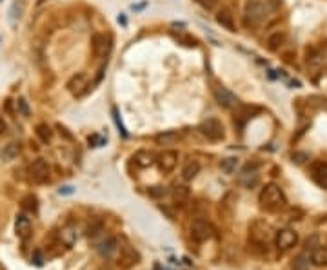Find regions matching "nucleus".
<instances>
[{
  "mask_svg": "<svg viewBox=\"0 0 327 270\" xmlns=\"http://www.w3.org/2000/svg\"><path fill=\"white\" fill-rule=\"evenodd\" d=\"M198 172H200V163L198 161H189V163H186V167L182 169V178L186 179V182H193V179L198 176Z\"/></svg>",
  "mask_w": 327,
  "mask_h": 270,
  "instance_id": "nucleus-21",
  "label": "nucleus"
},
{
  "mask_svg": "<svg viewBox=\"0 0 327 270\" xmlns=\"http://www.w3.org/2000/svg\"><path fill=\"white\" fill-rule=\"evenodd\" d=\"M49 172H51V169H49L48 161L42 160V158H37V160L29 165L31 179H33V182H37V183H46V182H48Z\"/></svg>",
  "mask_w": 327,
  "mask_h": 270,
  "instance_id": "nucleus-9",
  "label": "nucleus"
},
{
  "mask_svg": "<svg viewBox=\"0 0 327 270\" xmlns=\"http://www.w3.org/2000/svg\"><path fill=\"white\" fill-rule=\"evenodd\" d=\"M164 192L166 191H164L162 187H158V191H155V187H153L151 191H149V194H151V196H160V194H164Z\"/></svg>",
  "mask_w": 327,
  "mask_h": 270,
  "instance_id": "nucleus-35",
  "label": "nucleus"
},
{
  "mask_svg": "<svg viewBox=\"0 0 327 270\" xmlns=\"http://www.w3.org/2000/svg\"><path fill=\"white\" fill-rule=\"evenodd\" d=\"M135 163L140 167H149L153 163V154L149 151H138L135 154Z\"/></svg>",
  "mask_w": 327,
  "mask_h": 270,
  "instance_id": "nucleus-27",
  "label": "nucleus"
},
{
  "mask_svg": "<svg viewBox=\"0 0 327 270\" xmlns=\"http://www.w3.org/2000/svg\"><path fill=\"white\" fill-rule=\"evenodd\" d=\"M313 178L320 187L327 189V163H314L313 165Z\"/></svg>",
  "mask_w": 327,
  "mask_h": 270,
  "instance_id": "nucleus-17",
  "label": "nucleus"
},
{
  "mask_svg": "<svg viewBox=\"0 0 327 270\" xmlns=\"http://www.w3.org/2000/svg\"><path fill=\"white\" fill-rule=\"evenodd\" d=\"M22 209L27 210V212H37L39 210V200L33 194H27V196L22 198Z\"/></svg>",
  "mask_w": 327,
  "mask_h": 270,
  "instance_id": "nucleus-26",
  "label": "nucleus"
},
{
  "mask_svg": "<svg viewBox=\"0 0 327 270\" xmlns=\"http://www.w3.org/2000/svg\"><path fill=\"white\" fill-rule=\"evenodd\" d=\"M258 203L267 212H278L287 205V198L276 183H267L258 196Z\"/></svg>",
  "mask_w": 327,
  "mask_h": 270,
  "instance_id": "nucleus-2",
  "label": "nucleus"
},
{
  "mask_svg": "<svg viewBox=\"0 0 327 270\" xmlns=\"http://www.w3.org/2000/svg\"><path fill=\"white\" fill-rule=\"evenodd\" d=\"M35 132H37V136L40 138V142H44V144L51 142L53 131H51V127H49L48 123H39V125H37V129H35Z\"/></svg>",
  "mask_w": 327,
  "mask_h": 270,
  "instance_id": "nucleus-24",
  "label": "nucleus"
},
{
  "mask_svg": "<svg viewBox=\"0 0 327 270\" xmlns=\"http://www.w3.org/2000/svg\"><path fill=\"white\" fill-rule=\"evenodd\" d=\"M20 144L18 142H9L8 145H6L4 149H2V153H0V158L4 161H11V160H15V158L20 154Z\"/></svg>",
  "mask_w": 327,
  "mask_h": 270,
  "instance_id": "nucleus-18",
  "label": "nucleus"
},
{
  "mask_svg": "<svg viewBox=\"0 0 327 270\" xmlns=\"http://www.w3.org/2000/svg\"><path fill=\"white\" fill-rule=\"evenodd\" d=\"M22 2H13L11 4V8H9V22H11V26H15V24L20 20L22 17Z\"/></svg>",
  "mask_w": 327,
  "mask_h": 270,
  "instance_id": "nucleus-28",
  "label": "nucleus"
},
{
  "mask_svg": "<svg viewBox=\"0 0 327 270\" xmlns=\"http://www.w3.org/2000/svg\"><path fill=\"white\" fill-rule=\"evenodd\" d=\"M238 167V158H226V160L220 161V169L226 172V174H233Z\"/></svg>",
  "mask_w": 327,
  "mask_h": 270,
  "instance_id": "nucleus-29",
  "label": "nucleus"
},
{
  "mask_svg": "<svg viewBox=\"0 0 327 270\" xmlns=\"http://www.w3.org/2000/svg\"><path fill=\"white\" fill-rule=\"evenodd\" d=\"M8 131V123H6V120L2 116H0V136L4 134V132Z\"/></svg>",
  "mask_w": 327,
  "mask_h": 270,
  "instance_id": "nucleus-34",
  "label": "nucleus"
},
{
  "mask_svg": "<svg viewBox=\"0 0 327 270\" xmlns=\"http://www.w3.org/2000/svg\"><path fill=\"white\" fill-rule=\"evenodd\" d=\"M140 254L135 247H131L129 243H118L117 248V266L120 270H131L140 263Z\"/></svg>",
  "mask_w": 327,
  "mask_h": 270,
  "instance_id": "nucleus-3",
  "label": "nucleus"
},
{
  "mask_svg": "<svg viewBox=\"0 0 327 270\" xmlns=\"http://www.w3.org/2000/svg\"><path fill=\"white\" fill-rule=\"evenodd\" d=\"M17 109H18V113H20L22 116H29V113H31L26 98H18V100H17Z\"/></svg>",
  "mask_w": 327,
  "mask_h": 270,
  "instance_id": "nucleus-30",
  "label": "nucleus"
},
{
  "mask_svg": "<svg viewBox=\"0 0 327 270\" xmlns=\"http://www.w3.org/2000/svg\"><path fill=\"white\" fill-rule=\"evenodd\" d=\"M198 131H200L202 136H205V138L209 140V142H220L224 138V125L216 118H207V120H204L200 123V127H198Z\"/></svg>",
  "mask_w": 327,
  "mask_h": 270,
  "instance_id": "nucleus-6",
  "label": "nucleus"
},
{
  "mask_svg": "<svg viewBox=\"0 0 327 270\" xmlns=\"http://www.w3.org/2000/svg\"><path fill=\"white\" fill-rule=\"evenodd\" d=\"M283 42H285V35L278 31V33H273V35L267 36L266 46H267V49H269V51H278V48L283 44Z\"/></svg>",
  "mask_w": 327,
  "mask_h": 270,
  "instance_id": "nucleus-22",
  "label": "nucleus"
},
{
  "mask_svg": "<svg viewBox=\"0 0 327 270\" xmlns=\"http://www.w3.org/2000/svg\"><path fill=\"white\" fill-rule=\"evenodd\" d=\"M60 194H71L73 192V187H69V185H65V187H60Z\"/></svg>",
  "mask_w": 327,
  "mask_h": 270,
  "instance_id": "nucleus-36",
  "label": "nucleus"
},
{
  "mask_svg": "<svg viewBox=\"0 0 327 270\" xmlns=\"http://www.w3.org/2000/svg\"><path fill=\"white\" fill-rule=\"evenodd\" d=\"M117 248H118V240L113 238V236H107L104 241H100V243L96 245V250H98V254L102 257H111L117 252Z\"/></svg>",
  "mask_w": 327,
  "mask_h": 270,
  "instance_id": "nucleus-13",
  "label": "nucleus"
},
{
  "mask_svg": "<svg viewBox=\"0 0 327 270\" xmlns=\"http://www.w3.org/2000/svg\"><path fill=\"white\" fill-rule=\"evenodd\" d=\"M100 232H104V223H102V219H91V223L86 229V236L87 238H95Z\"/></svg>",
  "mask_w": 327,
  "mask_h": 270,
  "instance_id": "nucleus-25",
  "label": "nucleus"
},
{
  "mask_svg": "<svg viewBox=\"0 0 327 270\" xmlns=\"http://www.w3.org/2000/svg\"><path fill=\"white\" fill-rule=\"evenodd\" d=\"M189 196H191V192H189V187H186V185H176L173 189V201L176 205H186L189 201Z\"/></svg>",
  "mask_w": 327,
  "mask_h": 270,
  "instance_id": "nucleus-20",
  "label": "nucleus"
},
{
  "mask_svg": "<svg viewBox=\"0 0 327 270\" xmlns=\"http://www.w3.org/2000/svg\"><path fill=\"white\" fill-rule=\"evenodd\" d=\"M113 118H115V123H117V127H118V129H120V132H122V136H127L126 127H124L122 120H120V114H118V111H117V109H113Z\"/></svg>",
  "mask_w": 327,
  "mask_h": 270,
  "instance_id": "nucleus-31",
  "label": "nucleus"
},
{
  "mask_svg": "<svg viewBox=\"0 0 327 270\" xmlns=\"http://www.w3.org/2000/svg\"><path fill=\"white\" fill-rule=\"evenodd\" d=\"M249 240L253 241L255 245H260V247H267L271 241H275V232L267 223L257 221L253 223V227L249 229Z\"/></svg>",
  "mask_w": 327,
  "mask_h": 270,
  "instance_id": "nucleus-4",
  "label": "nucleus"
},
{
  "mask_svg": "<svg viewBox=\"0 0 327 270\" xmlns=\"http://www.w3.org/2000/svg\"><path fill=\"white\" fill-rule=\"evenodd\" d=\"M91 46H93V55H95V57H102L105 53V36L93 35Z\"/></svg>",
  "mask_w": 327,
  "mask_h": 270,
  "instance_id": "nucleus-23",
  "label": "nucleus"
},
{
  "mask_svg": "<svg viewBox=\"0 0 327 270\" xmlns=\"http://www.w3.org/2000/svg\"><path fill=\"white\" fill-rule=\"evenodd\" d=\"M6 111H8V113H11V114H13V107H11V100H8V102H6Z\"/></svg>",
  "mask_w": 327,
  "mask_h": 270,
  "instance_id": "nucleus-37",
  "label": "nucleus"
},
{
  "mask_svg": "<svg viewBox=\"0 0 327 270\" xmlns=\"http://www.w3.org/2000/svg\"><path fill=\"white\" fill-rule=\"evenodd\" d=\"M15 231H17V236L20 240H27L31 236L33 227H31V219L27 218L26 214H18L17 216V219H15Z\"/></svg>",
  "mask_w": 327,
  "mask_h": 270,
  "instance_id": "nucleus-12",
  "label": "nucleus"
},
{
  "mask_svg": "<svg viewBox=\"0 0 327 270\" xmlns=\"http://www.w3.org/2000/svg\"><path fill=\"white\" fill-rule=\"evenodd\" d=\"M216 22L227 31H236L235 29V18H233L229 9H220L216 13Z\"/></svg>",
  "mask_w": 327,
  "mask_h": 270,
  "instance_id": "nucleus-16",
  "label": "nucleus"
},
{
  "mask_svg": "<svg viewBox=\"0 0 327 270\" xmlns=\"http://www.w3.org/2000/svg\"><path fill=\"white\" fill-rule=\"evenodd\" d=\"M196 2H198L204 9H213L214 6L218 4V0H196Z\"/></svg>",
  "mask_w": 327,
  "mask_h": 270,
  "instance_id": "nucleus-32",
  "label": "nucleus"
},
{
  "mask_svg": "<svg viewBox=\"0 0 327 270\" xmlns=\"http://www.w3.org/2000/svg\"><path fill=\"white\" fill-rule=\"evenodd\" d=\"M191 238L196 241V243H204V241H207V240H211L214 236V227L211 225L207 219H202V218H198V219H195V221L191 223Z\"/></svg>",
  "mask_w": 327,
  "mask_h": 270,
  "instance_id": "nucleus-5",
  "label": "nucleus"
},
{
  "mask_svg": "<svg viewBox=\"0 0 327 270\" xmlns=\"http://www.w3.org/2000/svg\"><path fill=\"white\" fill-rule=\"evenodd\" d=\"M77 240H79V232H77V229H73V227L67 225L60 231V241L65 245V247H73Z\"/></svg>",
  "mask_w": 327,
  "mask_h": 270,
  "instance_id": "nucleus-19",
  "label": "nucleus"
},
{
  "mask_svg": "<svg viewBox=\"0 0 327 270\" xmlns=\"http://www.w3.org/2000/svg\"><path fill=\"white\" fill-rule=\"evenodd\" d=\"M87 87V74L86 73H77L75 76H71L69 82H67V91L73 93L75 96L84 95Z\"/></svg>",
  "mask_w": 327,
  "mask_h": 270,
  "instance_id": "nucleus-11",
  "label": "nucleus"
},
{
  "mask_svg": "<svg viewBox=\"0 0 327 270\" xmlns=\"http://www.w3.org/2000/svg\"><path fill=\"white\" fill-rule=\"evenodd\" d=\"M155 142H157V145H176L180 142V134L176 131H164L160 132V134L155 136Z\"/></svg>",
  "mask_w": 327,
  "mask_h": 270,
  "instance_id": "nucleus-15",
  "label": "nucleus"
},
{
  "mask_svg": "<svg viewBox=\"0 0 327 270\" xmlns=\"http://www.w3.org/2000/svg\"><path fill=\"white\" fill-rule=\"evenodd\" d=\"M158 169L162 170V172H171V170H174V167H176V163H178V153L176 151H173V149H169V151H164V153L158 156Z\"/></svg>",
  "mask_w": 327,
  "mask_h": 270,
  "instance_id": "nucleus-10",
  "label": "nucleus"
},
{
  "mask_svg": "<svg viewBox=\"0 0 327 270\" xmlns=\"http://www.w3.org/2000/svg\"><path fill=\"white\" fill-rule=\"evenodd\" d=\"M275 245L282 252L291 250L293 247L298 245V232H295L293 229H280L275 234Z\"/></svg>",
  "mask_w": 327,
  "mask_h": 270,
  "instance_id": "nucleus-7",
  "label": "nucleus"
},
{
  "mask_svg": "<svg viewBox=\"0 0 327 270\" xmlns=\"http://www.w3.org/2000/svg\"><path fill=\"white\" fill-rule=\"evenodd\" d=\"M309 259L314 266H320V268H322V266H327V247L318 245V247L311 248Z\"/></svg>",
  "mask_w": 327,
  "mask_h": 270,
  "instance_id": "nucleus-14",
  "label": "nucleus"
},
{
  "mask_svg": "<svg viewBox=\"0 0 327 270\" xmlns=\"http://www.w3.org/2000/svg\"><path fill=\"white\" fill-rule=\"evenodd\" d=\"M213 96L216 104L224 109H233V107L238 105V98H236L235 93H231L227 87H222V85H216L213 89Z\"/></svg>",
  "mask_w": 327,
  "mask_h": 270,
  "instance_id": "nucleus-8",
  "label": "nucleus"
},
{
  "mask_svg": "<svg viewBox=\"0 0 327 270\" xmlns=\"http://www.w3.org/2000/svg\"><path fill=\"white\" fill-rule=\"evenodd\" d=\"M305 263H307V261H304V257H298L293 266H295V270H305Z\"/></svg>",
  "mask_w": 327,
  "mask_h": 270,
  "instance_id": "nucleus-33",
  "label": "nucleus"
},
{
  "mask_svg": "<svg viewBox=\"0 0 327 270\" xmlns=\"http://www.w3.org/2000/svg\"><path fill=\"white\" fill-rule=\"evenodd\" d=\"M282 0H247L244 9V22L247 27H258L266 22L269 13H273Z\"/></svg>",
  "mask_w": 327,
  "mask_h": 270,
  "instance_id": "nucleus-1",
  "label": "nucleus"
}]
</instances>
